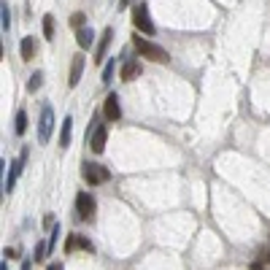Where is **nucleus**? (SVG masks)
<instances>
[{
	"instance_id": "nucleus-1",
	"label": "nucleus",
	"mask_w": 270,
	"mask_h": 270,
	"mask_svg": "<svg viewBox=\"0 0 270 270\" xmlns=\"http://www.w3.org/2000/svg\"><path fill=\"white\" fill-rule=\"evenodd\" d=\"M133 46L135 51L141 54V60H151V62H160V65H168L170 62V54L162 46L151 43L149 38H141V35H133Z\"/></svg>"
},
{
	"instance_id": "nucleus-2",
	"label": "nucleus",
	"mask_w": 270,
	"mask_h": 270,
	"mask_svg": "<svg viewBox=\"0 0 270 270\" xmlns=\"http://www.w3.org/2000/svg\"><path fill=\"white\" fill-rule=\"evenodd\" d=\"M81 176L89 187H100V184H108L111 181V170L100 165V162H84L81 165Z\"/></svg>"
},
{
	"instance_id": "nucleus-3",
	"label": "nucleus",
	"mask_w": 270,
	"mask_h": 270,
	"mask_svg": "<svg viewBox=\"0 0 270 270\" xmlns=\"http://www.w3.org/2000/svg\"><path fill=\"white\" fill-rule=\"evenodd\" d=\"M133 27L138 32H143V35H154V32H157V24L151 22L146 3H135L133 5Z\"/></svg>"
},
{
	"instance_id": "nucleus-4",
	"label": "nucleus",
	"mask_w": 270,
	"mask_h": 270,
	"mask_svg": "<svg viewBox=\"0 0 270 270\" xmlns=\"http://www.w3.org/2000/svg\"><path fill=\"white\" fill-rule=\"evenodd\" d=\"M105 141H108V124H100V122L92 119L89 130H87V143H89V149L95 151V154H103V151H105Z\"/></svg>"
},
{
	"instance_id": "nucleus-5",
	"label": "nucleus",
	"mask_w": 270,
	"mask_h": 270,
	"mask_svg": "<svg viewBox=\"0 0 270 270\" xmlns=\"http://www.w3.org/2000/svg\"><path fill=\"white\" fill-rule=\"evenodd\" d=\"M95 211H97V200L92 192H78L76 195V214L81 222H89L95 219Z\"/></svg>"
},
{
	"instance_id": "nucleus-6",
	"label": "nucleus",
	"mask_w": 270,
	"mask_h": 270,
	"mask_svg": "<svg viewBox=\"0 0 270 270\" xmlns=\"http://www.w3.org/2000/svg\"><path fill=\"white\" fill-rule=\"evenodd\" d=\"M51 130H54V111H51V105H43V108H41V119H38V141L49 143Z\"/></svg>"
},
{
	"instance_id": "nucleus-7",
	"label": "nucleus",
	"mask_w": 270,
	"mask_h": 270,
	"mask_svg": "<svg viewBox=\"0 0 270 270\" xmlns=\"http://www.w3.org/2000/svg\"><path fill=\"white\" fill-rule=\"evenodd\" d=\"M27 157H30V151H27V146H24V149H22V154H19L16 160L8 165V179H5V184H3L5 192H11V189H14V184H16V179H19V173H22L24 162H27Z\"/></svg>"
},
{
	"instance_id": "nucleus-8",
	"label": "nucleus",
	"mask_w": 270,
	"mask_h": 270,
	"mask_svg": "<svg viewBox=\"0 0 270 270\" xmlns=\"http://www.w3.org/2000/svg\"><path fill=\"white\" fill-rule=\"evenodd\" d=\"M103 116L108 122H119L122 119V105H119V95L116 92H108L103 100Z\"/></svg>"
},
{
	"instance_id": "nucleus-9",
	"label": "nucleus",
	"mask_w": 270,
	"mask_h": 270,
	"mask_svg": "<svg viewBox=\"0 0 270 270\" xmlns=\"http://www.w3.org/2000/svg\"><path fill=\"white\" fill-rule=\"evenodd\" d=\"M84 65H87V57H84V51H78V54L70 57V73H68V87H70V89L78 87V81H81V73H84Z\"/></svg>"
},
{
	"instance_id": "nucleus-10",
	"label": "nucleus",
	"mask_w": 270,
	"mask_h": 270,
	"mask_svg": "<svg viewBox=\"0 0 270 270\" xmlns=\"http://www.w3.org/2000/svg\"><path fill=\"white\" fill-rule=\"evenodd\" d=\"M111 41H114V27H105V30H103V35H100V41H97V49H95V60H92V62H97V65H100V62L105 60V51H108Z\"/></svg>"
},
{
	"instance_id": "nucleus-11",
	"label": "nucleus",
	"mask_w": 270,
	"mask_h": 270,
	"mask_svg": "<svg viewBox=\"0 0 270 270\" xmlns=\"http://www.w3.org/2000/svg\"><path fill=\"white\" fill-rule=\"evenodd\" d=\"M19 54H22V60H24V62H30L32 57L38 54V43H35V38H32V35H24V38H22V43H19Z\"/></svg>"
},
{
	"instance_id": "nucleus-12",
	"label": "nucleus",
	"mask_w": 270,
	"mask_h": 270,
	"mask_svg": "<svg viewBox=\"0 0 270 270\" xmlns=\"http://www.w3.org/2000/svg\"><path fill=\"white\" fill-rule=\"evenodd\" d=\"M141 62H135V60H127L122 65V70H119V76H122V81H133V78L141 76Z\"/></svg>"
},
{
	"instance_id": "nucleus-13",
	"label": "nucleus",
	"mask_w": 270,
	"mask_h": 270,
	"mask_svg": "<svg viewBox=\"0 0 270 270\" xmlns=\"http://www.w3.org/2000/svg\"><path fill=\"white\" fill-rule=\"evenodd\" d=\"M76 41H78V46H81V51L92 49V43H95V32H92L89 27H81V30H76Z\"/></svg>"
},
{
	"instance_id": "nucleus-14",
	"label": "nucleus",
	"mask_w": 270,
	"mask_h": 270,
	"mask_svg": "<svg viewBox=\"0 0 270 270\" xmlns=\"http://www.w3.org/2000/svg\"><path fill=\"white\" fill-rule=\"evenodd\" d=\"M70 138H73V119H70V116H65L62 133H60V146H62V149L70 146Z\"/></svg>"
},
{
	"instance_id": "nucleus-15",
	"label": "nucleus",
	"mask_w": 270,
	"mask_h": 270,
	"mask_svg": "<svg viewBox=\"0 0 270 270\" xmlns=\"http://www.w3.org/2000/svg\"><path fill=\"white\" fill-rule=\"evenodd\" d=\"M14 133H16V135H24V133H27V108H19V111H16Z\"/></svg>"
},
{
	"instance_id": "nucleus-16",
	"label": "nucleus",
	"mask_w": 270,
	"mask_h": 270,
	"mask_svg": "<svg viewBox=\"0 0 270 270\" xmlns=\"http://www.w3.org/2000/svg\"><path fill=\"white\" fill-rule=\"evenodd\" d=\"M54 32H57V22H54V16L46 14V16H43V38H46V41H51V38H54Z\"/></svg>"
},
{
	"instance_id": "nucleus-17",
	"label": "nucleus",
	"mask_w": 270,
	"mask_h": 270,
	"mask_svg": "<svg viewBox=\"0 0 270 270\" xmlns=\"http://www.w3.org/2000/svg\"><path fill=\"white\" fill-rule=\"evenodd\" d=\"M76 249H81V235H68L65 238V254H76Z\"/></svg>"
},
{
	"instance_id": "nucleus-18",
	"label": "nucleus",
	"mask_w": 270,
	"mask_h": 270,
	"mask_svg": "<svg viewBox=\"0 0 270 270\" xmlns=\"http://www.w3.org/2000/svg\"><path fill=\"white\" fill-rule=\"evenodd\" d=\"M46 254H51L49 241H41V243L35 246V254H32V260H35V262H43V260H46Z\"/></svg>"
},
{
	"instance_id": "nucleus-19",
	"label": "nucleus",
	"mask_w": 270,
	"mask_h": 270,
	"mask_svg": "<svg viewBox=\"0 0 270 270\" xmlns=\"http://www.w3.org/2000/svg\"><path fill=\"white\" fill-rule=\"evenodd\" d=\"M0 24H3V32H8V27H11V8L5 5V0H3V5H0Z\"/></svg>"
},
{
	"instance_id": "nucleus-20",
	"label": "nucleus",
	"mask_w": 270,
	"mask_h": 270,
	"mask_svg": "<svg viewBox=\"0 0 270 270\" xmlns=\"http://www.w3.org/2000/svg\"><path fill=\"white\" fill-rule=\"evenodd\" d=\"M41 84H43V73H41V70H35V73L30 76V81H27V92H38V89H41Z\"/></svg>"
},
{
	"instance_id": "nucleus-21",
	"label": "nucleus",
	"mask_w": 270,
	"mask_h": 270,
	"mask_svg": "<svg viewBox=\"0 0 270 270\" xmlns=\"http://www.w3.org/2000/svg\"><path fill=\"white\" fill-rule=\"evenodd\" d=\"M114 73H116V60H108V62H105V68H103V84H111Z\"/></svg>"
},
{
	"instance_id": "nucleus-22",
	"label": "nucleus",
	"mask_w": 270,
	"mask_h": 270,
	"mask_svg": "<svg viewBox=\"0 0 270 270\" xmlns=\"http://www.w3.org/2000/svg\"><path fill=\"white\" fill-rule=\"evenodd\" d=\"M84 22H87V14H84V11H76V14L70 16V27H76V30H81Z\"/></svg>"
},
{
	"instance_id": "nucleus-23",
	"label": "nucleus",
	"mask_w": 270,
	"mask_h": 270,
	"mask_svg": "<svg viewBox=\"0 0 270 270\" xmlns=\"http://www.w3.org/2000/svg\"><path fill=\"white\" fill-rule=\"evenodd\" d=\"M49 225H57L54 216H43V227H49Z\"/></svg>"
},
{
	"instance_id": "nucleus-24",
	"label": "nucleus",
	"mask_w": 270,
	"mask_h": 270,
	"mask_svg": "<svg viewBox=\"0 0 270 270\" xmlns=\"http://www.w3.org/2000/svg\"><path fill=\"white\" fill-rule=\"evenodd\" d=\"M46 270H62V262H51V265L46 268Z\"/></svg>"
},
{
	"instance_id": "nucleus-25",
	"label": "nucleus",
	"mask_w": 270,
	"mask_h": 270,
	"mask_svg": "<svg viewBox=\"0 0 270 270\" xmlns=\"http://www.w3.org/2000/svg\"><path fill=\"white\" fill-rule=\"evenodd\" d=\"M30 268H32V262H30V260H27V262H22V270H30Z\"/></svg>"
},
{
	"instance_id": "nucleus-26",
	"label": "nucleus",
	"mask_w": 270,
	"mask_h": 270,
	"mask_svg": "<svg viewBox=\"0 0 270 270\" xmlns=\"http://www.w3.org/2000/svg\"><path fill=\"white\" fill-rule=\"evenodd\" d=\"M130 5V0H119V8H127Z\"/></svg>"
},
{
	"instance_id": "nucleus-27",
	"label": "nucleus",
	"mask_w": 270,
	"mask_h": 270,
	"mask_svg": "<svg viewBox=\"0 0 270 270\" xmlns=\"http://www.w3.org/2000/svg\"><path fill=\"white\" fill-rule=\"evenodd\" d=\"M262 262H270V252H268V254H262Z\"/></svg>"
},
{
	"instance_id": "nucleus-28",
	"label": "nucleus",
	"mask_w": 270,
	"mask_h": 270,
	"mask_svg": "<svg viewBox=\"0 0 270 270\" xmlns=\"http://www.w3.org/2000/svg\"><path fill=\"white\" fill-rule=\"evenodd\" d=\"M0 270H8V268H5V260H3V265H0Z\"/></svg>"
}]
</instances>
